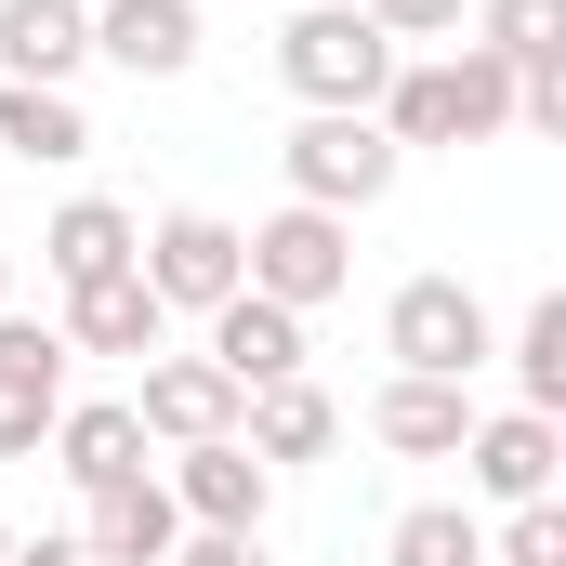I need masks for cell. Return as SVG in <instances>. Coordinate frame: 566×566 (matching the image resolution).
I'll use <instances>...</instances> for the list:
<instances>
[{"label":"cell","mask_w":566,"mask_h":566,"mask_svg":"<svg viewBox=\"0 0 566 566\" xmlns=\"http://www.w3.org/2000/svg\"><path fill=\"white\" fill-rule=\"evenodd\" d=\"M171 514L185 527H238V541H264V501H277V474L238 448V434H211V448H171Z\"/></svg>","instance_id":"cell-8"},{"label":"cell","mask_w":566,"mask_h":566,"mask_svg":"<svg viewBox=\"0 0 566 566\" xmlns=\"http://www.w3.org/2000/svg\"><path fill=\"white\" fill-rule=\"evenodd\" d=\"M93 53L119 80H185L198 66V0H93Z\"/></svg>","instance_id":"cell-13"},{"label":"cell","mask_w":566,"mask_h":566,"mask_svg":"<svg viewBox=\"0 0 566 566\" xmlns=\"http://www.w3.org/2000/svg\"><path fill=\"white\" fill-rule=\"evenodd\" d=\"M488 566H566V501H514L488 527Z\"/></svg>","instance_id":"cell-23"},{"label":"cell","mask_w":566,"mask_h":566,"mask_svg":"<svg viewBox=\"0 0 566 566\" xmlns=\"http://www.w3.org/2000/svg\"><path fill=\"white\" fill-rule=\"evenodd\" d=\"M514 409H541V422H566V290H541L527 316H514Z\"/></svg>","instance_id":"cell-20"},{"label":"cell","mask_w":566,"mask_h":566,"mask_svg":"<svg viewBox=\"0 0 566 566\" xmlns=\"http://www.w3.org/2000/svg\"><path fill=\"white\" fill-rule=\"evenodd\" d=\"M382 356H396L409 382H474V369L501 356V329H488V303L461 277H409L382 303Z\"/></svg>","instance_id":"cell-4"},{"label":"cell","mask_w":566,"mask_h":566,"mask_svg":"<svg viewBox=\"0 0 566 566\" xmlns=\"http://www.w3.org/2000/svg\"><path fill=\"white\" fill-rule=\"evenodd\" d=\"M238 448L277 474V461H329L343 448V409L316 396V382H264V396H238Z\"/></svg>","instance_id":"cell-17"},{"label":"cell","mask_w":566,"mask_h":566,"mask_svg":"<svg viewBox=\"0 0 566 566\" xmlns=\"http://www.w3.org/2000/svg\"><path fill=\"white\" fill-rule=\"evenodd\" d=\"M0 316H13V251H0Z\"/></svg>","instance_id":"cell-27"},{"label":"cell","mask_w":566,"mask_h":566,"mask_svg":"<svg viewBox=\"0 0 566 566\" xmlns=\"http://www.w3.org/2000/svg\"><path fill=\"white\" fill-rule=\"evenodd\" d=\"M0 566H13V527H0Z\"/></svg>","instance_id":"cell-28"},{"label":"cell","mask_w":566,"mask_h":566,"mask_svg":"<svg viewBox=\"0 0 566 566\" xmlns=\"http://www.w3.org/2000/svg\"><path fill=\"white\" fill-rule=\"evenodd\" d=\"M133 211H119V198H66V211H53V224H40V277L53 290H93V277H119V264H133Z\"/></svg>","instance_id":"cell-18"},{"label":"cell","mask_w":566,"mask_h":566,"mask_svg":"<svg viewBox=\"0 0 566 566\" xmlns=\"http://www.w3.org/2000/svg\"><path fill=\"white\" fill-rule=\"evenodd\" d=\"M198 329H211L198 356H211L238 396H264V382H303V316H290V303H264V290H224Z\"/></svg>","instance_id":"cell-9"},{"label":"cell","mask_w":566,"mask_h":566,"mask_svg":"<svg viewBox=\"0 0 566 566\" xmlns=\"http://www.w3.org/2000/svg\"><path fill=\"white\" fill-rule=\"evenodd\" d=\"M474 53H501V66H566V0H474Z\"/></svg>","instance_id":"cell-22"},{"label":"cell","mask_w":566,"mask_h":566,"mask_svg":"<svg viewBox=\"0 0 566 566\" xmlns=\"http://www.w3.org/2000/svg\"><path fill=\"white\" fill-rule=\"evenodd\" d=\"M133 277L158 290V316H211V303L238 290V224H224V211H158L133 238Z\"/></svg>","instance_id":"cell-5"},{"label":"cell","mask_w":566,"mask_h":566,"mask_svg":"<svg viewBox=\"0 0 566 566\" xmlns=\"http://www.w3.org/2000/svg\"><path fill=\"white\" fill-rule=\"evenodd\" d=\"M369 434L396 448V461H461V434H474V382H382L369 396Z\"/></svg>","instance_id":"cell-16"},{"label":"cell","mask_w":566,"mask_h":566,"mask_svg":"<svg viewBox=\"0 0 566 566\" xmlns=\"http://www.w3.org/2000/svg\"><path fill=\"white\" fill-rule=\"evenodd\" d=\"M66 329L53 316H0V461H27L40 434H53V409H66Z\"/></svg>","instance_id":"cell-7"},{"label":"cell","mask_w":566,"mask_h":566,"mask_svg":"<svg viewBox=\"0 0 566 566\" xmlns=\"http://www.w3.org/2000/svg\"><path fill=\"white\" fill-rule=\"evenodd\" d=\"M13 566H93L80 541H13Z\"/></svg>","instance_id":"cell-26"},{"label":"cell","mask_w":566,"mask_h":566,"mask_svg":"<svg viewBox=\"0 0 566 566\" xmlns=\"http://www.w3.org/2000/svg\"><path fill=\"white\" fill-rule=\"evenodd\" d=\"M277 80L303 93V106L369 119V106H382V80H396V40H382L356 0H290V27H277Z\"/></svg>","instance_id":"cell-1"},{"label":"cell","mask_w":566,"mask_h":566,"mask_svg":"<svg viewBox=\"0 0 566 566\" xmlns=\"http://www.w3.org/2000/svg\"><path fill=\"white\" fill-rule=\"evenodd\" d=\"M93 66V0H0V80L66 93Z\"/></svg>","instance_id":"cell-14"},{"label":"cell","mask_w":566,"mask_h":566,"mask_svg":"<svg viewBox=\"0 0 566 566\" xmlns=\"http://www.w3.org/2000/svg\"><path fill=\"white\" fill-rule=\"evenodd\" d=\"M356 13H369L396 53H409V40H461V0H356Z\"/></svg>","instance_id":"cell-24"},{"label":"cell","mask_w":566,"mask_h":566,"mask_svg":"<svg viewBox=\"0 0 566 566\" xmlns=\"http://www.w3.org/2000/svg\"><path fill=\"white\" fill-rule=\"evenodd\" d=\"M171 566H264V541H238V527H185Z\"/></svg>","instance_id":"cell-25"},{"label":"cell","mask_w":566,"mask_h":566,"mask_svg":"<svg viewBox=\"0 0 566 566\" xmlns=\"http://www.w3.org/2000/svg\"><path fill=\"white\" fill-rule=\"evenodd\" d=\"M40 448H53V474H66L80 501H93V488H119V474H158V461H145V422H133V396H66Z\"/></svg>","instance_id":"cell-11"},{"label":"cell","mask_w":566,"mask_h":566,"mask_svg":"<svg viewBox=\"0 0 566 566\" xmlns=\"http://www.w3.org/2000/svg\"><path fill=\"white\" fill-rule=\"evenodd\" d=\"M133 422H145V448H211V434H238V382L211 356H145Z\"/></svg>","instance_id":"cell-10"},{"label":"cell","mask_w":566,"mask_h":566,"mask_svg":"<svg viewBox=\"0 0 566 566\" xmlns=\"http://www.w3.org/2000/svg\"><path fill=\"white\" fill-rule=\"evenodd\" d=\"M238 290H264L290 316H316V303H343L356 290V224L343 211H264V224H238Z\"/></svg>","instance_id":"cell-2"},{"label":"cell","mask_w":566,"mask_h":566,"mask_svg":"<svg viewBox=\"0 0 566 566\" xmlns=\"http://www.w3.org/2000/svg\"><path fill=\"white\" fill-rule=\"evenodd\" d=\"M171 541H185V514H171L158 474H119V488L80 501V554L93 566H171Z\"/></svg>","instance_id":"cell-12"},{"label":"cell","mask_w":566,"mask_h":566,"mask_svg":"<svg viewBox=\"0 0 566 566\" xmlns=\"http://www.w3.org/2000/svg\"><path fill=\"white\" fill-rule=\"evenodd\" d=\"M277 171H290V198H303V211H343V224H356L369 198H396V171H409V158L382 145V119H343V106H303V133L277 145Z\"/></svg>","instance_id":"cell-3"},{"label":"cell","mask_w":566,"mask_h":566,"mask_svg":"<svg viewBox=\"0 0 566 566\" xmlns=\"http://www.w3.org/2000/svg\"><path fill=\"white\" fill-rule=\"evenodd\" d=\"M0 145H13L27 171H66V158H93V119H80V93H40V80H0Z\"/></svg>","instance_id":"cell-19"},{"label":"cell","mask_w":566,"mask_h":566,"mask_svg":"<svg viewBox=\"0 0 566 566\" xmlns=\"http://www.w3.org/2000/svg\"><path fill=\"white\" fill-rule=\"evenodd\" d=\"M53 329H66V356H158V343H171V316H158V290H145L133 264L93 277V290H66Z\"/></svg>","instance_id":"cell-15"},{"label":"cell","mask_w":566,"mask_h":566,"mask_svg":"<svg viewBox=\"0 0 566 566\" xmlns=\"http://www.w3.org/2000/svg\"><path fill=\"white\" fill-rule=\"evenodd\" d=\"M382 566H488V514L474 501H409L382 527Z\"/></svg>","instance_id":"cell-21"},{"label":"cell","mask_w":566,"mask_h":566,"mask_svg":"<svg viewBox=\"0 0 566 566\" xmlns=\"http://www.w3.org/2000/svg\"><path fill=\"white\" fill-rule=\"evenodd\" d=\"M461 474H474V501H554L566 474V422H541V409H474V434H461Z\"/></svg>","instance_id":"cell-6"}]
</instances>
